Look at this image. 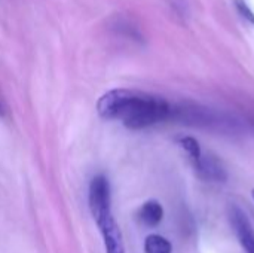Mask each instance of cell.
<instances>
[{
    "mask_svg": "<svg viewBox=\"0 0 254 253\" xmlns=\"http://www.w3.org/2000/svg\"><path fill=\"white\" fill-rule=\"evenodd\" d=\"M170 103L144 91L116 88L103 94L97 112L103 119H119L129 130H144L171 116Z\"/></svg>",
    "mask_w": 254,
    "mask_h": 253,
    "instance_id": "6da1fadb",
    "label": "cell"
},
{
    "mask_svg": "<svg viewBox=\"0 0 254 253\" xmlns=\"http://www.w3.org/2000/svg\"><path fill=\"white\" fill-rule=\"evenodd\" d=\"M92 218L95 219V222L98 225L106 253H125L122 233H121V228L112 213V207L94 213Z\"/></svg>",
    "mask_w": 254,
    "mask_h": 253,
    "instance_id": "7a4b0ae2",
    "label": "cell"
},
{
    "mask_svg": "<svg viewBox=\"0 0 254 253\" xmlns=\"http://www.w3.org/2000/svg\"><path fill=\"white\" fill-rule=\"evenodd\" d=\"M231 222L234 227V231L247 253H254V231L247 215L237 206L231 207Z\"/></svg>",
    "mask_w": 254,
    "mask_h": 253,
    "instance_id": "3957f363",
    "label": "cell"
},
{
    "mask_svg": "<svg viewBox=\"0 0 254 253\" xmlns=\"http://www.w3.org/2000/svg\"><path fill=\"white\" fill-rule=\"evenodd\" d=\"M137 218L141 225L147 228L158 227L164 219V207L156 200H147L137 212Z\"/></svg>",
    "mask_w": 254,
    "mask_h": 253,
    "instance_id": "277c9868",
    "label": "cell"
},
{
    "mask_svg": "<svg viewBox=\"0 0 254 253\" xmlns=\"http://www.w3.org/2000/svg\"><path fill=\"white\" fill-rule=\"evenodd\" d=\"M195 170L198 171L201 177L207 180H225L226 179L225 169L214 158H205L202 155L201 163L195 167Z\"/></svg>",
    "mask_w": 254,
    "mask_h": 253,
    "instance_id": "5b68a950",
    "label": "cell"
},
{
    "mask_svg": "<svg viewBox=\"0 0 254 253\" xmlns=\"http://www.w3.org/2000/svg\"><path fill=\"white\" fill-rule=\"evenodd\" d=\"M144 252L146 253H173L171 243L159 236V234H150L144 240Z\"/></svg>",
    "mask_w": 254,
    "mask_h": 253,
    "instance_id": "8992f818",
    "label": "cell"
},
{
    "mask_svg": "<svg viewBox=\"0 0 254 253\" xmlns=\"http://www.w3.org/2000/svg\"><path fill=\"white\" fill-rule=\"evenodd\" d=\"M180 146L188 154V157L190 158L193 167H196L201 163V158H202V151H201L199 142L196 139L190 137V136H186V137L180 139Z\"/></svg>",
    "mask_w": 254,
    "mask_h": 253,
    "instance_id": "52a82bcc",
    "label": "cell"
},
{
    "mask_svg": "<svg viewBox=\"0 0 254 253\" xmlns=\"http://www.w3.org/2000/svg\"><path fill=\"white\" fill-rule=\"evenodd\" d=\"M235 1V7H237V10L240 12V15L246 19V21H249L250 24H253L254 25V12L253 9L247 4V1L246 0H234Z\"/></svg>",
    "mask_w": 254,
    "mask_h": 253,
    "instance_id": "ba28073f",
    "label": "cell"
},
{
    "mask_svg": "<svg viewBox=\"0 0 254 253\" xmlns=\"http://www.w3.org/2000/svg\"><path fill=\"white\" fill-rule=\"evenodd\" d=\"M3 115V106H1V103H0V116Z\"/></svg>",
    "mask_w": 254,
    "mask_h": 253,
    "instance_id": "9c48e42d",
    "label": "cell"
},
{
    "mask_svg": "<svg viewBox=\"0 0 254 253\" xmlns=\"http://www.w3.org/2000/svg\"><path fill=\"white\" fill-rule=\"evenodd\" d=\"M252 195H253V200H254V189H253V191H252Z\"/></svg>",
    "mask_w": 254,
    "mask_h": 253,
    "instance_id": "30bf717a",
    "label": "cell"
}]
</instances>
